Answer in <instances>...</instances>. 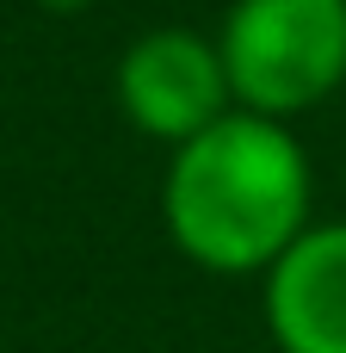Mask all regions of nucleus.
<instances>
[{
  "instance_id": "f257e3e1",
  "label": "nucleus",
  "mask_w": 346,
  "mask_h": 353,
  "mask_svg": "<svg viewBox=\"0 0 346 353\" xmlns=\"http://www.w3.org/2000/svg\"><path fill=\"white\" fill-rule=\"evenodd\" d=\"M316 205V174L285 118L229 112L167 155L161 223L167 242L217 279L266 273L303 230Z\"/></svg>"
},
{
  "instance_id": "20e7f679",
  "label": "nucleus",
  "mask_w": 346,
  "mask_h": 353,
  "mask_svg": "<svg viewBox=\"0 0 346 353\" xmlns=\"http://www.w3.org/2000/svg\"><path fill=\"white\" fill-rule=\"evenodd\" d=\"M260 310L279 353H346V223H310L260 273Z\"/></svg>"
},
{
  "instance_id": "7ed1b4c3",
  "label": "nucleus",
  "mask_w": 346,
  "mask_h": 353,
  "mask_svg": "<svg viewBox=\"0 0 346 353\" xmlns=\"http://www.w3.org/2000/svg\"><path fill=\"white\" fill-rule=\"evenodd\" d=\"M118 112L130 118V130H142L149 143H192L198 130H210L217 118L235 112V87L223 68L217 37L186 31V25H155L142 37L124 43L118 74H111Z\"/></svg>"
},
{
  "instance_id": "f03ea898",
  "label": "nucleus",
  "mask_w": 346,
  "mask_h": 353,
  "mask_svg": "<svg viewBox=\"0 0 346 353\" xmlns=\"http://www.w3.org/2000/svg\"><path fill=\"white\" fill-rule=\"evenodd\" d=\"M217 50L235 105L291 124L346 87V0H229Z\"/></svg>"
},
{
  "instance_id": "39448f33",
  "label": "nucleus",
  "mask_w": 346,
  "mask_h": 353,
  "mask_svg": "<svg viewBox=\"0 0 346 353\" xmlns=\"http://www.w3.org/2000/svg\"><path fill=\"white\" fill-rule=\"evenodd\" d=\"M31 6H43V12H56V19H74V12H87L93 0H31Z\"/></svg>"
}]
</instances>
